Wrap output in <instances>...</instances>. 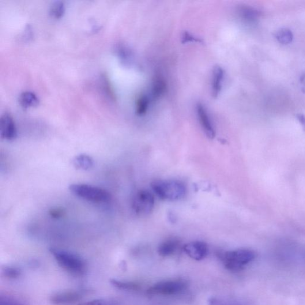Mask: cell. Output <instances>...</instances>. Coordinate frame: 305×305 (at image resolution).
<instances>
[{
  "mask_svg": "<svg viewBox=\"0 0 305 305\" xmlns=\"http://www.w3.org/2000/svg\"><path fill=\"white\" fill-rule=\"evenodd\" d=\"M132 206L135 213L146 216L151 213L154 209V195L149 191H138L134 195Z\"/></svg>",
  "mask_w": 305,
  "mask_h": 305,
  "instance_id": "cell-6",
  "label": "cell"
},
{
  "mask_svg": "<svg viewBox=\"0 0 305 305\" xmlns=\"http://www.w3.org/2000/svg\"><path fill=\"white\" fill-rule=\"evenodd\" d=\"M183 43H202V41L198 39V38L195 37L193 35L190 34V33L188 32H185L183 33Z\"/></svg>",
  "mask_w": 305,
  "mask_h": 305,
  "instance_id": "cell-25",
  "label": "cell"
},
{
  "mask_svg": "<svg viewBox=\"0 0 305 305\" xmlns=\"http://www.w3.org/2000/svg\"><path fill=\"white\" fill-rule=\"evenodd\" d=\"M224 78V71L222 67L217 66L213 71V79L212 84V96L217 97L221 93L223 87V82Z\"/></svg>",
  "mask_w": 305,
  "mask_h": 305,
  "instance_id": "cell-11",
  "label": "cell"
},
{
  "mask_svg": "<svg viewBox=\"0 0 305 305\" xmlns=\"http://www.w3.org/2000/svg\"><path fill=\"white\" fill-rule=\"evenodd\" d=\"M179 241L176 239H169L162 243L158 247V253L161 257H167L174 254L179 246Z\"/></svg>",
  "mask_w": 305,
  "mask_h": 305,
  "instance_id": "cell-12",
  "label": "cell"
},
{
  "mask_svg": "<svg viewBox=\"0 0 305 305\" xmlns=\"http://www.w3.org/2000/svg\"><path fill=\"white\" fill-rule=\"evenodd\" d=\"M278 42L283 45L291 44L293 40V34L291 30L287 28H282L275 34Z\"/></svg>",
  "mask_w": 305,
  "mask_h": 305,
  "instance_id": "cell-17",
  "label": "cell"
},
{
  "mask_svg": "<svg viewBox=\"0 0 305 305\" xmlns=\"http://www.w3.org/2000/svg\"><path fill=\"white\" fill-rule=\"evenodd\" d=\"M19 101L21 106L25 108L35 107L39 103V98L34 93L31 92L22 93L20 96Z\"/></svg>",
  "mask_w": 305,
  "mask_h": 305,
  "instance_id": "cell-13",
  "label": "cell"
},
{
  "mask_svg": "<svg viewBox=\"0 0 305 305\" xmlns=\"http://www.w3.org/2000/svg\"><path fill=\"white\" fill-rule=\"evenodd\" d=\"M150 103L149 97L145 94H142L137 101L136 113L139 116L144 115L148 111Z\"/></svg>",
  "mask_w": 305,
  "mask_h": 305,
  "instance_id": "cell-18",
  "label": "cell"
},
{
  "mask_svg": "<svg viewBox=\"0 0 305 305\" xmlns=\"http://www.w3.org/2000/svg\"><path fill=\"white\" fill-rule=\"evenodd\" d=\"M73 164L76 168L86 171L93 167L94 161L87 154H81L74 158Z\"/></svg>",
  "mask_w": 305,
  "mask_h": 305,
  "instance_id": "cell-14",
  "label": "cell"
},
{
  "mask_svg": "<svg viewBox=\"0 0 305 305\" xmlns=\"http://www.w3.org/2000/svg\"><path fill=\"white\" fill-rule=\"evenodd\" d=\"M300 81L302 92L305 93V73L301 76Z\"/></svg>",
  "mask_w": 305,
  "mask_h": 305,
  "instance_id": "cell-27",
  "label": "cell"
},
{
  "mask_svg": "<svg viewBox=\"0 0 305 305\" xmlns=\"http://www.w3.org/2000/svg\"><path fill=\"white\" fill-rule=\"evenodd\" d=\"M2 274L10 280L17 279L21 276V270L14 266H5L2 268Z\"/></svg>",
  "mask_w": 305,
  "mask_h": 305,
  "instance_id": "cell-20",
  "label": "cell"
},
{
  "mask_svg": "<svg viewBox=\"0 0 305 305\" xmlns=\"http://www.w3.org/2000/svg\"><path fill=\"white\" fill-rule=\"evenodd\" d=\"M0 305H25L19 301L5 296H0Z\"/></svg>",
  "mask_w": 305,
  "mask_h": 305,
  "instance_id": "cell-23",
  "label": "cell"
},
{
  "mask_svg": "<svg viewBox=\"0 0 305 305\" xmlns=\"http://www.w3.org/2000/svg\"><path fill=\"white\" fill-rule=\"evenodd\" d=\"M151 187L157 196L165 201H178L185 197L187 193L185 184L179 180L154 181Z\"/></svg>",
  "mask_w": 305,
  "mask_h": 305,
  "instance_id": "cell-2",
  "label": "cell"
},
{
  "mask_svg": "<svg viewBox=\"0 0 305 305\" xmlns=\"http://www.w3.org/2000/svg\"><path fill=\"white\" fill-rule=\"evenodd\" d=\"M50 252L58 264L67 272L78 276L85 274L87 266L80 256L57 248L52 247Z\"/></svg>",
  "mask_w": 305,
  "mask_h": 305,
  "instance_id": "cell-1",
  "label": "cell"
},
{
  "mask_svg": "<svg viewBox=\"0 0 305 305\" xmlns=\"http://www.w3.org/2000/svg\"><path fill=\"white\" fill-rule=\"evenodd\" d=\"M183 250L186 254L195 261H202L208 254L209 248L208 245L203 242H193L187 243L183 247Z\"/></svg>",
  "mask_w": 305,
  "mask_h": 305,
  "instance_id": "cell-10",
  "label": "cell"
},
{
  "mask_svg": "<svg viewBox=\"0 0 305 305\" xmlns=\"http://www.w3.org/2000/svg\"><path fill=\"white\" fill-rule=\"evenodd\" d=\"M218 257L223 262L226 268L229 271H240L246 265L254 261L255 254L254 251L246 248L222 252Z\"/></svg>",
  "mask_w": 305,
  "mask_h": 305,
  "instance_id": "cell-3",
  "label": "cell"
},
{
  "mask_svg": "<svg viewBox=\"0 0 305 305\" xmlns=\"http://www.w3.org/2000/svg\"><path fill=\"white\" fill-rule=\"evenodd\" d=\"M208 305H241L240 304H237L232 302H228V301H225L221 299H219L218 298H214V297H212L208 300Z\"/></svg>",
  "mask_w": 305,
  "mask_h": 305,
  "instance_id": "cell-24",
  "label": "cell"
},
{
  "mask_svg": "<svg viewBox=\"0 0 305 305\" xmlns=\"http://www.w3.org/2000/svg\"><path fill=\"white\" fill-rule=\"evenodd\" d=\"M0 135L5 140L12 141L17 137L16 125L12 116L9 114H4L0 119Z\"/></svg>",
  "mask_w": 305,
  "mask_h": 305,
  "instance_id": "cell-7",
  "label": "cell"
},
{
  "mask_svg": "<svg viewBox=\"0 0 305 305\" xmlns=\"http://www.w3.org/2000/svg\"><path fill=\"white\" fill-rule=\"evenodd\" d=\"M110 282L114 287L119 290H122V291H137L140 289V285L134 282L117 279H111Z\"/></svg>",
  "mask_w": 305,
  "mask_h": 305,
  "instance_id": "cell-15",
  "label": "cell"
},
{
  "mask_svg": "<svg viewBox=\"0 0 305 305\" xmlns=\"http://www.w3.org/2000/svg\"><path fill=\"white\" fill-rule=\"evenodd\" d=\"M196 113L199 122L207 137L210 139L214 138L216 135V130H214L208 111H207L204 105L202 103H198Z\"/></svg>",
  "mask_w": 305,
  "mask_h": 305,
  "instance_id": "cell-8",
  "label": "cell"
},
{
  "mask_svg": "<svg viewBox=\"0 0 305 305\" xmlns=\"http://www.w3.org/2000/svg\"><path fill=\"white\" fill-rule=\"evenodd\" d=\"M187 287V282L182 280L164 281L152 285L147 293L150 295H175L185 291Z\"/></svg>",
  "mask_w": 305,
  "mask_h": 305,
  "instance_id": "cell-5",
  "label": "cell"
},
{
  "mask_svg": "<svg viewBox=\"0 0 305 305\" xmlns=\"http://www.w3.org/2000/svg\"><path fill=\"white\" fill-rule=\"evenodd\" d=\"M79 305H118V304L111 300L94 299L83 302Z\"/></svg>",
  "mask_w": 305,
  "mask_h": 305,
  "instance_id": "cell-22",
  "label": "cell"
},
{
  "mask_svg": "<svg viewBox=\"0 0 305 305\" xmlns=\"http://www.w3.org/2000/svg\"><path fill=\"white\" fill-rule=\"evenodd\" d=\"M65 7L62 2H56L52 4L50 8V14L52 17L59 19L65 13Z\"/></svg>",
  "mask_w": 305,
  "mask_h": 305,
  "instance_id": "cell-21",
  "label": "cell"
},
{
  "mask_svg": "<svg viewBox=\"0 0 305 305\" xmlns=\"http://www.w3.org/2000/svg\"><path fill=\"white\" fill-rule=\"evenodd\" d=\"M239 14L244 20L254 22L257 20L261 13L257 9L248 6H243L239 9Z\"/></svg>",
  "mask_w": 305,
  "mask_h": 305,
  "instance_id": "cell-16",
  "label": "cell"
},
{
  "mask_svg": "<svg viewBox=\"0 0 305 305\" xmlns=\"http://www.w3.org/2000/svg\"><path fill=\"white\" fill-rule=\"evenodd\" d=\"M297 118L299 122L302 125L304 131H305V116L303 114H297Z\"/></svg>",
  "mask_w": 305,
  "mask_h": 305,
  "instance_id": "cell-26",
  "label": "cell"
},
{
  "mask_svg": "<svg viewBox=\"0 0 305 305\" xmlns=\"http://www.w3.org/2000/svg\"><path fill=\"white\" fill-rule=\"evenodd\" d=\"M83 294L79 291H65L56 293L50 297V302L55 305H70L82 299Z\"/></svg>",
  "mask_w": 305,
  "mask_h": 305,
  "instance_id": "cell-9",
  "label": "cell"
},
{
  "mask_svg": "<svg viewBox=\"0 0 305 305\" xmlns=\"http://www.w3.org/2000/svg\"><path fill=\"white\" fill-rule=\"evenodd\" d=\"M69 189L76 196L89 202L106 203L112 199V195L107 190L87 184H73Z\"/></svg>",
  "mask_w": 305,
  "mask_h": 305,
  "instance_id": "cell-4",
  "label": "cell"
},
{
  "mask_svg": "<svg viewBox=\"0 0 305 305\" xmlns=\"http://www.w3.org/2000/svg\"><path fill=\"white\" fill-rule=\"evenodd\" d=\"M166 90L165 82L160 78H157L152 85V94L154 99H157L163 95Z\"/></svg>",
  "mask_w": 305,
  "mask_h": 305,
  "instance_id": "cell-19",
  "label": "cell"
}]
</instances>
